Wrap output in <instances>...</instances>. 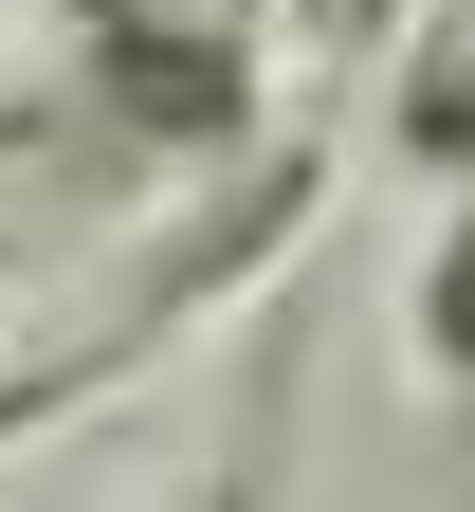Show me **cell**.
<instances>
[{
    "label": "cell",
    "mask_w": 475,
    "mask_h": 512,
    "mask_svg": "<svg viewBox=\"0 0 475 512\" xmlns=\"http://www.w3.org/2000/svg\"><path fill=\"white\" fill-rule=\"evenodd\" d=\"M402 147L475 183V55H421V74H402Z\"/></svg>",
    "instance_id": "cell-2"
},
{
    "label": "cell",
    "mask_w": 475,
    "mask_h": 512,
    "mask_svg": "<svg viewBox=\"0 0 475 512\" xmlns=\"http://www.w3.org/2000/svg\"><path fill=\"white\" fill-rule=\"evenodd\" d=\"M402 366H421L439 403L475 421V183L439 202V238H421V275H402Z\"/></svg>",
    "instance_id": "cell-1"
},
{
    "label": "cell",
    "mask_w": 475,
    "mask_h": 512,
    "mask_svg": "<svg viewBox=\"0 0 475 512\" xmlns=\"http://www.w3.org/2000/svg\"><path fill=\"white\" fill-rule=\"evenodd\" d=\"M402 19H439V0H329V37H348V55H366V37H402Z\"/></svg>",
    "instance_id": "cell-3"
}]
</instances>
